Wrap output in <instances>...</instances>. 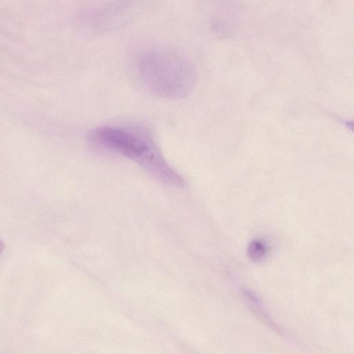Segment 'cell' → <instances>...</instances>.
Segmentation results:
<instances>
[{
	"label": "cell",
	"instance_id": "6da1fadb",
	"mask_svg": "<svg viewBox=\"0 0 354 354\" xmlns=\"http://www.w3.org/2000/svg\"><path fill=\"white\" fill-rule=\"evenodd\" d=\"M88 141L125 157L166 185L182 187L184 179L163 156L151 133L140 127L101 126L91 129Z\"/></svg>",
	"mask_w": 354,
	"mask_h": 354
},
{
	"label": "cell",
	"instance_id": "3957f363",
	"mask_svg": "<svg viewBox=\"0 0 354 354\" xmlns=\"http://www.w3.org/2000/svg\"><path fill=\"white\" fill-rule=\"evenodd\" d=\"M266 247L264 243L260 240H254L248 245V254L250 259L254 261H259L265 257Z\"/></svg>",
	"mask_w": 354,
	"mask_h": 354
},
{
	"label": "cell",
	"instance_id": "7a4b0ae2",
	"mask_svg": "<svg viewBox=\"0 0 354 354\" xmlns=\"http://www.w3.org/2000/svg\"><path fill=\"white\" fill-rule=\"evenodd\" d=\"M135 70L148 92L169 100L189 95L196 81V70L192 62L183 55L167 50L142 52L136 59Z\"/></svg>",
	"mask_w": 354,
	"mask_h": 354
},
{
	"label": "cell",
	"instance_id": "277c9868",
	"mask_svg": "<svg viewBox=\"0 0 354 354\" xmlns=\"http://www.w3.org/2000/svg\"><path fill=\"white\" fill-rule=\"evenodd\" d=\"M4 247H5V245H4L3 242L1 240H0V255H1V252H3Z\"/></svg>",
	"mask_w": 354,
	"mask_h": 354
}]
</instances>
